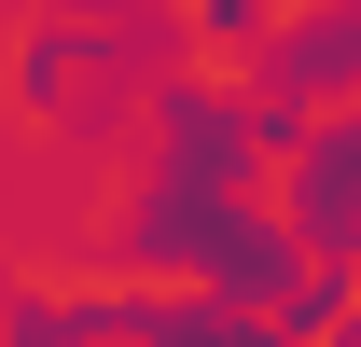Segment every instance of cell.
I'll use <instances>...</instances> for the list:
<instances>
[{
  "label": "cell",
  "mask_w": 361,
  "mask_h": 347,
  "mask_svg": "<svg viewBox=\"0 0 361 347\" xmlns=\"http://www.w3.org/2000/svg\"><path fill=\"white\" fill-rule=\"evenodd\" d=\"M278 209H292V236H306L319 264L361 278V111H334V126L292 153V195H278Z\"/></svg>",
  "instance_id": "cell-1"
},
{
  "label": "cell",
  "mask_w": 361,
  "mask_h": 347,
  "mask_svg": "<svg viewBox=\"0 0 361 347\" xmlns=\"http://www.w3.org/2000/svg\"><path fill=\"white\" fill-rule=\"evenodd\" d=\"M348 347H361V319H348Z\"/></svg>",
  "instance_id": "cell-2"
}]
</instances>
